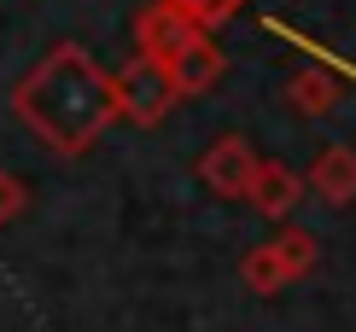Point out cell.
<instances>
[{
    "instance_id": "1",
    "label": "cell",
    "mask_w": 356,
    "mask_h": 332,
    "mask_svg": "<svg viewBox=\"0 0 356 332\" xmlns=\"http://www.w3.org/2000/svg\"><path fill=\"white\" fill-rule=\"evenodd\" d=\"M12 111L53 152H88L117 123V82L94 65V53H82L76 41H65V47H53L12 88Z\"/></svg>"
},
{
    "instance_id": "2",
    "label": "cell",
    "mask_w": 356,
    "mask_h": 332,
    "mask_svg": "<svg viewBox=\"0 0 356 332\" xmlns=\"http://www.w3.org/2000/svg\"><path fill=\"white\" fill-rule=\"evenodd\" d=\"M222 70H228V58H222V47L204 29H193V35L181 41V47L170 53V65H164V82L175 88V99H199V94H211V88L222 82Z\"/></svg>"
},
{
    "instance_id": "3",
    "label": "cell",
    "mask_w": 356,
    "mask_h": 332,
    "mask_svg": "<svg viewBox=\"0 0 356 332\" xmlns=\"http://www.w3.org/2000/svg\"><path fill=\"white\" fill-rule=\"evenodd\" d=\"M117 82V117H129V123H164L170 105H175V88L164 82V70L146 65V58H135V65L123 70Z\"/></svg>"
},
{
    "instance_id": "4",
    "label": "cell",
    "mask_w": 356,
    "mask_h": 332,
    "mask_svg": "<svg viewBox=\"0 0 356 332\" xmlns=\"http://www.w3.org/2000/svg\"><path fill=\"white\" fill-rule=\"evenodd\" d=\"M199 175L216 199H245L251 192V175H257V152L240 140V134H222L211 152L199 158Z\"/></svg>"
},
{
    "instance_id": "5",
    "label": "cell",
    "mask_w": 356,
    "mask_h": 332,
    "mask_svg": "<svg viewBox=\"0 0 356 332\" xmlns=\"http://www.w3.org/2000/svg\"><path fill=\"white\" fill-rule=\"evenodd\" d=\"M251 204L263 210L269 222H286L292 216V204L304 199V181H298V169H286V163H257V175H251V192H245Z\"/></svg>"
},
{
    "instance_id": "6",
    "label": "cell",
    "mask_w": 356,
    "mask_h": 332,
    "mask_svg": "<svg viewBox=\"0 0 356 332\" xmlns=\"http://www.w3.org/2000/svg\"><path fill=\"white\" fill-rule=\"evenodd\" d=\"M309 187L327 204H356V146H327L309 163Z\"/></svg>"
},
{
    "instance_id": "7",
    "label": "cell",
    "mask_w": 356,
    "mask_h": 332,
    "mask_svg": "<svg viewBox=\"0 0 356 332\" xmlns=\"http://www.w3.org/2000/svg\"><path fill=\"white\" fill-rule=\"evenodd\" d=\"M286 94H292V105H298L304 117H327L333 105L345 99V88H339V76H333L327 65H304L298 76H292V88H286Z\"/></svg>"
},
{
    "instance_id": "8",
    "label": "cell",
    "mask_w": 356,
    "mask_h": 332,
    "mask_svg": "<svg viewBox=\"0 0 356 332\" xmlns=\"http://www.w3.org/2000/svg\"><path fill=\"white\" fill-rule=\"evenodd\" d=\"M240 274H245V285L257 297H275L280 285H292V268H286V256H280V245H257L240 263Z\"/></svg>"
},
{
    "instance_id": "9",
    "label": "cell",
    "mask_w": 356,
    "mask_h": 332,
    "mask_svg": "<svg viewBox=\"0 0 356 332\" xmlns=\"http://www.w3.org/2000/svg\"><path fill=\"white\" fill-rule=\"evenodd\" d=\"M164 6H175L181 18H193L199 29H216V24H228L245 0H164Z\"/></svg>"
},
{
    "instance_id": "10",
    "label": "cell",
    "mask_w": 356,
    "mask_h": 332,
    "mask_svg": "<svg viewBox=\"0 0 356 332\" xmlns=\"http://www.w3.org/2000/svg\"><path fill=\"white\" fill-rule=\"evenodd\" d=\"M275 245H280V256H286V268H292V280H304L309 268H316V256H321V251H316V239H309L304 228H286V233L275 239Z\"/></svg>"
},
{
    "instance_id": "11",
    "label": "cell",
    "mask_w": 356,
    "mask_h": 332,
    "mask_svg": "<svg viewBox=\"0 0 356 332\" xmlns=\"http://www.w3.org/2000/svg\"><path fill=\"white\" fill-rule=\"evenodd\" d=\"M24 204H29V187H24L12 169H0V228H6V222H18Z\"/></svg>"
}]
</instances>
